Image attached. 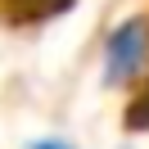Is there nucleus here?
Returning <instances> with one entry per match:
<instances>
[{"label": "nucleus", "mask_w": 149, "mask_h": 149, "mask_svg": "<svg viewBox=\"0 0 149 149\" xmlns=\"http://www.w3.org/2000/svg\"><path fill=\"white\" fill-rule=\"evenodd\" d=\"M149 72V23L122 18L100 45V77L109 91H127Z\"/></svg>", "instance_id": "1"}, {"label": "nucleus", "mask_w": 149, "mask_h": 149, "mask_svg": "<svg viewBox=\"0 0 149 149\" xmlns=\"http://www.w3.org/2000/svg\"><path fill=\"white\" fill-rule=\"evenodd\" d=\"M32 149H77L72 140H63V136H45V140H36Z\"/></svg>", "instance_id": "2"}]
</instances>
